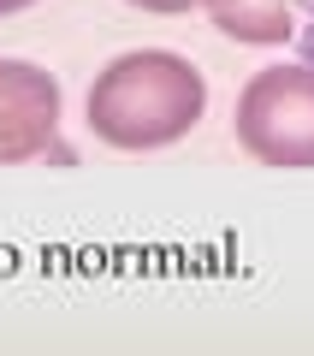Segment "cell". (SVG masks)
<instances>
[{"instance_id":"6da1fadb","label":"cell","mask_w":314,"mask_h":356,"mask_svg":"<svg viewBox=\"0 0 314 356\" xmlns=\"http://www.w3.org/2000/svg\"><path fill=\"white\" fill-rule=\"evenodd\" d=\"M208 113V77L172 48H131L95 72L83 95L89 137L119 154H154L184 143Z\"/></svg>"},{"instance_id":"7a4b0ae2","label":"cell","mask_w":314,"mask_h":356,"mask_svg":"<svg viewBox=\"0 0 314 356\" xmlns=\"http://www.w3.org/2000/svg\"><path fill=\"white\" fill-rule=\"evenodd\" d=\"M231 137L255 166L279 172H314V65H261L238 89Z\"/></svg>"},{"instance_id":"3957f363","label":"cell","mask_w":314,"mask_h":356,"mask_svg":"<svg viewBox=\"0 0 314 356\" xmlns=\"http://www.w3.org/2000/svg\"><path fill=\"white\" fill-rule=\"evenodd\" d=\"M65 119V89L48 65L0 54V166H24L53 154Z\"/></svg>"},{"instance_id":"277c9868","label":"cell","mask_w":314,"mask_h":356,"mask_svg":"<svg viewBox=\"0 0 314 356\" xmlns=\"http://www.w3.org/2000/svg\"><path fill=\"white\" fill-rule=\"evenodd\" d=\"M196 6L238 48H285L297 36V0H196Z\"/></svg>"},{"instance_id":"5b68a950","label":"cell","mask_w":314,"mask_h":356,"mask_svg":"<svg viewBox=\"0 0 314 356\" xmlns=\"http://www.w3.org/2000/svg\"><path fill=\"white\" fill-rule=\"evenodd\" d=\"M125 6H137V13H154V18H184L196 0H125Z\"/></svg>"},{"instance_id":"8992f818","label":"cell","mask_w":314,"mask_h":356,"mask_svg":"<svg viewBox=\"0 0 314 356\" xmlns=\"http://www.w3.org/2000/svg\"><path fill=\"white\" fill-rule=\"evenodd\" d=\"M297 48H302V60L314 65V0H302V18H297Z\"/></svg>"},{"instance_id":"52a82bcc","label":"cell","mask_w":314,"mask_h":356,"mask_svg":"<svg viewBox=\"0 0 314 356\" xmlns=\"http://www.w3.org/2000/svg\"><path fill=\"white\" fill-rule=\"evenodd\" d=\"M24 6H36V0H0V18H13V13H24Z\"/></svg>"}]
</instances>
